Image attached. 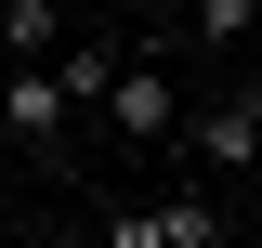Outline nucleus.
Wrapping results in <instances>:
<instances>
[{
	"instance_id": "f257e3e1",
	"label": "nucleus",
	"mask_w": 262,
	"mask_h": 248,
	"mask_svg": "<svg viewBox=\"0 0 262 248\" xmlns=\"http://www.w3.org/2000/svg\"><path fill=\"white\" fill-rule=\"evenodd\" d=\"M92 105H105V118H118V131H131V144H158V131H170V118H184V92H170L158 65H105V92H92Z\"/></svg>"
},
{
	"instance_id": "f03ea898",
	"label": "nucleus",
	"mask_w": 262,
	"mask_h": 248,
	"mask_svg": "<svg viewBox=\"0 0 262 248\" xmlns=\"http://www.w3.org/2000/svg\"><path fill=\"white\" fill-rule=\"evenodd\" d=\"M196 157H210L223 183H236V170H249V157H262V92H249V79H236L223 105H196Z\"/></svg>"
},
{
	"instance_id": "7ed1b4c3",
	"label": "nucleus",
	"mask_w": 262,
	"mask_h": 248,
	"mask_svg": "<svg viewBox=\"0 0 262 248\" xmlns=\"http://www.w3.org/2000/svg\"><path fill=\"white\" fill-rule=\"evenodd\" d=\"M0 131H13V144H53V131H66L53 65H13V79H0Z\"/></svg>"
},
{
	"instance_id": "20e7f679",
	"label": "nucleus",
	"mask_w": 262,
	"mask_h": 248,
	"mask_svg": "<svg viewBox=\"0 0 262 248\" xmlns=\"http://www.w3.org/2000/svg\"><path fill=\"white\" fill-rule=\"evenodd\" d=\"M0 53H13V65H53L66 53V13H53V0H13V13H0Z\"/></svg>"
},
{
	"instance_id": "39448f33",
	"label": "nucleus",
	"mask_w": 262,
	"mask_h": 248,
	"mask_svg": "<svg viewBox=\"0 0 262 248\" xmlns=\"http://www.w3.org/2000/svg\"><path fill=\"white\" fill-rule=\"evenodd\" d=\"M158 235H170V248H223V222H210V196H170Z\"/></svg>"
},
{
	"instance_id": "423d86ee",
	"label": "nucleus",
	"mask_w": 262,
	"mask_h": 248,
	"mask_svg": "<svg viewBox=\"0 0 262 248\" xmlns=\"http://www.w3.org/2000/svg\"><path fill=\"white\" fill-rule=\"evenodd\" d=\"M249 13H262V0H196V39H210V53H236V39H249Z\"/></svg>"
},
{
	"instance_id": "0eeeda50",
	"label": "nucleus",
	"mask_w": 262,
	"mask_h": 248,
	"mask_svg": "<svg viewBox=\"0 0 262 248\" xmlns=\"http://www.w3.org/2000/svg\"><path fill=\"white\" fill-rule=\"evenodd\" d=\"M105 248H170V235H158V209H118V222H105Z\"/></svg>"
}]
</instances>
